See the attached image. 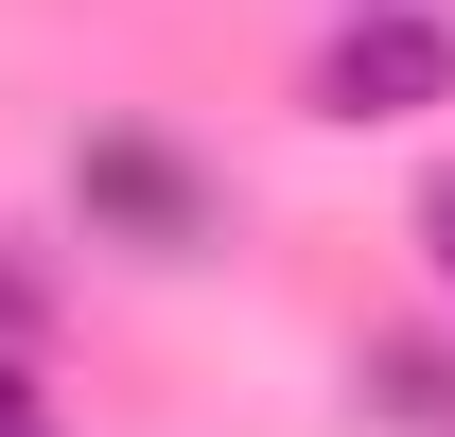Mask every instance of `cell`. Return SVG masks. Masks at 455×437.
Segmentation results:
<instances>
[{
  "mask_svg": "<svg viewBox=\"0 0 455 437\" xmlns=\"http://www.w3.org/2000/svg\"><path fill=\"white\" fill-rule=\"evenodd\" d=\"M455 88V36L438 18H350L333 53H315V106L333 123H403V106H438Z\"/></svg>",
  "mask_w": 455,
  "mask_h": 437,
  "instance_id": "obj_1",
  "label": "cell"
},
{
  "mask_svg": "<svg viewBox=\"0 0 455 437\" xmlns=\"http://www.w3.org/2000/svg\"><path fill=\"white\" fill-rule=\"evenodd\" d=\"M420 245H438V280H455V175H438V193H420Z\"/></svg>",
  "mask_w": 455,
  "mask_h": 437,
  "instance_id": "obj_3",
  "label": "cell"
},
{
  "mask_svg": "<svg viewBox=\"0 0 455 437\" xmlns=\"http://www.w3.org/2000/svg\"><path fill=\"white\" fill-rule=\"evenodd\" d=\"M0 437H36V385H0Z\"/></svg>",
  "mask_w": 455,
  "mask_h": 437,
  "instance_id": "obj_4",
  "label": "cell"
},
{
  "mask_svg": "<svg viewBox=\"0 0 455 437\" xmlns=\"http://www.w3.org/2000/svg\"><path fill=\"white\" fill-rule=\"evenodd\" d=\"M368 402H403V420H455V368H438V350H386V368H368Z\"/></svg>",
  "mask_w": 455,
  "mask_h": 437,
  "instance_id": "obj_2",
  "label": "cell"
}]
</instances>
